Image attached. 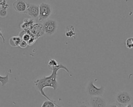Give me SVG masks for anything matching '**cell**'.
I'll return each mask as SVG.
<instances>
[{
    "label": "cell",
    "instance_id": "6da1fadb",
    "mask_svg": "<svg viewBox=\"0 0 133 107\" xmlns=\"http://www.w3.org/2000/svg\"><path fill=\"white\" fill-rule=\"evenodd\" d=\"M60 69L65 70L68 73L70 72L69 69L65 66L63 65L61 63H60L58 64V65L52 67L49 69L52 71L51 75L48 76H45L38 78L34 81L36 89L40 92L41 95L48 100H51V99L46 94L44 91V89L46 87H50L52 88L54 90H56L58 88L59 84L57 80V72Z\"/></svg>",
    "mask_w": 133,
    "mask_h": 107
},
{
    "label": "cell",
    "instance_id": "7a4b0ae2",
    "mask_svg": "<svg viewBox=\"0 0 133 107\" xmlns=\"http://www.w3.org/2000/svg\"><path fill=\"white\" fill-rule=\"evenodd\" d=\"M52 13V6L48 3L42 2L39 5L38 20L39 21H42L47 19L51 16Z\"/></svg>",
    "mask_w": 133,
    "mask_h": 107
},
{
    "label": "cell",
    "instance_id": "3957f363",
    "mask_svg": "<svg viewBox=\"0 0 133 107\" xmlns=\"http://www.w3.org/2000/svg\"><path fill=\"white\" fill-rule=\"evenodd\" d=\"M44 21L42 25L44 33L48 35L55 34L58 29L57 21L55 19L49 18Z\"/></svg>",
    "mask_w": 133,
    "mask_h": 107
},
{
    "label": "cell",
    "instance_id": "277c9868",
    "mask_svg": "<svg viewBox=\"0 0 133 107\" xmlns=\"http://www.w3.org/2000/svg\"><path fill=\"white\" fill-rule=\"evenodd\" d=\"M133 100L132 96L128 92L125 91L118 92L115 96V101L125 106H132L131 102Z\"/></svg>",
    "mask_w": 133,
    "mask_h": 107
},
{
    "label": "cell",
    "instance_id": "5b68a950",
    "mask_svg": "<svg viewBox=\"0 0 133 107\" xmlns=\"http://www.w3.org/2000/svg\"><path fill=\"white\" fill-rule=\"evenodd\" d=\"M104 90L103 86L97 87L92 81H89L86 88V92L90 96H102L104 93Z\"/></svg>",
    "mask_w": 133,
    "mask_h": 107
},
{
    "label": "cell",
    "instance_id": "8992f818",
    "mask_svg": "<svg viewBox=\"0 0 133 107\" xmlns=\"http://www.w3.org/2000/svg\"><path fill=\"white\" fill-rule=\"evenodd\" d=\"M24 13L30 16L32 18H38L39 15V5L28 3L26 9Z\"/></svg>",
    "mask_w": 133,
    "mask_h": 107
},
{
    "label": "cell",
    "instance_id": "52a82bcc",
    "mask_svg": "<svg viewBox=\"0 0 133 107\" xmlns=\"http://www.w3.org/2000/svg\"><path fill=\"white\" fill-rule=\"evenodd\" d=\"M89 104L90 106L104 107L107 106V102L101 96H91Z\"/></svg>",
    "mask_w": 133,
    "mask_h": 107
},
{
    "label": "cell",
    "instance_id": "ba28073f",
    "mask_svg": "<svg viewBox=\"0 0 133 107\" xmlns=\"http://www.w3.org/2000/svg\"><path fill=\"white\" fill-rule=\"evenodd\" d=\"M28 3L24 0H16L13 4L14 10L19 13H24L26 9Z\"/></svg>",
    "mask_w": 133,
    "mask_h": 107
},
{
    "label": "cell",
    "instance_id": "9c48e42d",
    "mask_svg": "<svg viewBox=\"0 0 133 107\" xmlns=\"http://www.w3.org/2000/svg\"><path fill=\"white\" fill-rule=\"evenodd\" d=\"M64 34L66 37H73L75 39V35L76 33L75 32V29L74 27L72 25L68 26L65 29Z\"/></svg>",
    "mask_w": 133,
    "mask_h": 107
},
{
    "label": "cell",
    "instance_id": "30bf717a",
    "mask_svg": "<svg viewBox=\"0 0 133 107\" xmlns=\"http://www.w3.org/2000/svg\"><path fill=\"white\" fill-rule=\"evenodd\" d=\"M21 40L22 39L20 36H18V35L13 36L10 38L9 41V43L11 46H13V47L18 46Z\"/></svg>",
    "mask_w": 133,
    "mask_h": 107
},
{
    "label": "cell",
    "instance_id": "8fae6325",
    "mask_svg": "<svg viewBox=\"0 0 133 107\" xmlns=\"http://www.w3.org/2000/svg\"><path fill=\"white\" fill-rule=\"evenodd\" d=\"M24 21L25 22H23L20 26L23 29H28L29 28H30V27L34 25V21L32 19L26 18V19H25Z\"/></svg>",
    "mask_w": 133,
    "mask_h": 107
},
{
    "label": "cell",
    "instance_id": "7c38bea8",
    "mask_svg": "<svg viewBox=\"0 0 133 107\" xmlns=\"http://www.w3.org/2000/svg\"><path fill=\"white\" fill-rule=\"evenodd\" d=\"M42 107H54V106H59L58 105L56 104L55 101L52 100H45L43 102V104L41 105Z\"/></svg>",
    "mask_w": 133,
    "mask_h": 107
},
{
    "label": "cell",
    "instance_id": "4fadbf2b",
    "mask_svg": "<svg viewBox=\"0 0 133 107\" xmlns=\"http://www.w3.org/2000/svg\"><path fill=\"white\" fill-rule=\"evenodd\" d=\"M9 81V76L7 74L5 76H2L0 75V82L2 84V86L3 87L5 86Z\"/></svg>",
    "mask_w": 133,
    "mask_h": 107
},
{
    "label": "cell",
    "instance_id": "5bb4252c",
    "mask_svg": "<svg viewBox=\"0 0 133 107\" xmlns=\"http://www.w3.org/2000/svg\"><path fill=\"white\" fill-rule=\"evenodd\" d=\"M126 46L128 49H132L133 48V37H130L126 39Z\"/></svg>",
    "mask_w": 133,
    "mask_h": 107
},
{
    "label": "cell",
    "instance_id": "9a60e30c",
    "mask_svg": "<svg viewBox=\"0 0 133 107\" xmlns=\"http://www.w3.org/2000/svg\"><path fill=\"white\" fill-rule=\"evenodd\" d=\"M58 64H59V63L56 60L51 58V59L49 60V61L48 63V67L49 69H50V68H51L52 67H55V66L58 65Z\"/></svg>",
    "mask_w": 133,
    "mask_h": 107
},
{
    "label": "cell",
    "instance_id": "2e32d148",
    "mask_svg": "<svg viewBox=\"0 0 133 107\" xmlns=\"http://www.w3.org/2000/svg\"><path fill=\"white\" fill-rule=\"evenodd\" d=\"M7 15V9L2 8H0V17L4 18V17H6Z\"/></svg>",
    "mask_w": 133,
    "mask_h": 107
},
{
    "label": "cell",
    "instance_id": "e0dca14e",
    "mask_svg": "<svg viewBox=\"0 0 133 107\" xmlns=\"http://www.w3.org/2000/svg\"><path fill=\"white\" fill-rule=\"evenodd\" d=\"M28 42L23 40H21V42H20V44L19 45V46H20L21 48L22 49H25V47H26V46L28 45Z\"/></svg>",
    "mask_w": 133,
    "mask_h": 107
},
{
    "label": "cell",
    "instance_id": "ac0fdd59",
    "mask_svg": "<svg viewBox=\"0 0 133 107\" xmlns=\"http://www.w3.org/2000/svg\"><path fill=\"white\" fill-rule=\"evenodd\" d=\"M7 4L6 0H0V6H4Z\"/></svg>",
    "mask_w": 133,
    "mask_h": 107
},
{
    "label": "cell",
    "instance_id": "d6986e66",
    "mask_svg": "<svg viewBox=\"0 0 133 107\" xmlns=\"http://www.w3.org/2000/svg\"><path fill=\"white\" fill-rule=\"evenodd\" d=\"M0 37H1V38H2V40H3V42L4 43L5 42V39L4 38V37L3 35V33L2 32V31L1 30H0Z\"/></svg>",
    "mask_w": 133,
    "mask_h": 107
}]
</instances>
